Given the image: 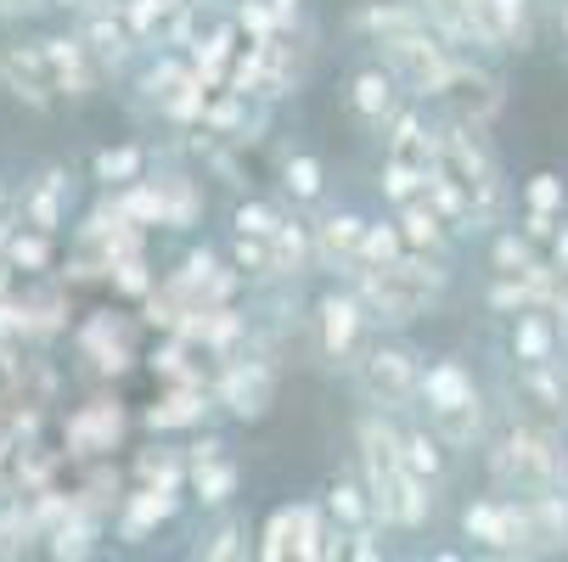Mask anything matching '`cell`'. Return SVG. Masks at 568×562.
Segmentation results:
<instances>
[{
	"instance_id": "obj_52",
	"label": "cell",
	"mask_w": 568,
	"mask_h": 562,
	"mask_svg": "<svg viewBox=\"0 0 568 562\" xmlns=\"http://www.w3.org/2000/svg\"><path fill=\"white\" fill-rule=\"evenodd\" d=\"M557 490L568 495V445H562V456H557Z\"/></svg>"
},
{
	"instance_id": "obj_10",
	"label": "cell",
	"mask_w": 568,
	"mask_h": 562,
	"mask_svg": "<svg viewBox=\"0 0 568 562\" xmlns=\"http://www.w3.org/2000/svg\"><path fill=\"white\" fill-rule=\"evenodd\" d=\"M372 333L377 327H372V315H366V304L355 298L349 282L315 298V344H321V360H327V366L349 371L361 360V349L372 344Z\"/></svg>"
},
{
	"instance_id": "obj_44",
	"label": "cell",
	"mask_w": 568,
	"mask_h": 562,
	"mask_svg": "<svg viewBox=\"0 0 568 562\" xmlns=\"http://www.w3.org/2000/svg\"><path fill=\"white\" fill-rule=\"evenodd\" d=\"M399 254H405L399 225H394V219H366V243H361V265H355V270H366V265H388V259H399Z\"/></svg>"
},
{
	"instance_id": "obj_20",
	"label": "cell",
	"mask_w": 568,
	"mask_h": 562,
	"mask_svg": "<svg viewBox=\"0 0 568 562\" xmlns=\"http://www.w3.org/2000/svg\"><path fill=\"white\" fill-rule=\"evenodd\" d=\"M412 102L399 91V79L383 68V62H366L355 79H349V113H355V124L361 130H372V135H383L388 130V119Z\"/></svg>"
},
{
	"instance_id": "obj_17",
	"label": "cell",
	"mask_w": 568,
	"mask_h": 562,
	"mask_svg": "<svg viewBox=\"0 0 568 562\" xmlns=\"http://www.w3.org/2000/svg\"><path fill=\"white\" fill-rule=\"evenodd\" d=\"M0 91L12 102H23L29 113H51L62 102L51 85V68L40 57V40L34 45H0Z\"/></svg>"
},
{
	"instance_id": "obj_8",
	"label": "cell",
	"mask_w": 568,
	"mask_h": 562,
	"mask_svg": "<svg viewBox=\"0 0 568 562\" xmlns=\"http://www.w3.org/2000/svg\"><path fill=\"white\" fill-rule=\"evenodd\" d=\"M135 91H141V108H152L158 119H170V124H203V108H209V85L192 73L186 57L164 51V57H152L146 73L135 79Z\"/></svg>"
},
{
	"instance_id": "obj_37",
	"label": "cell",
	"mask_w": 568,
	"mask_h": 562,
	"mask_svg": "<svg viewBox=\"0 0 568 562\" xmlns=\"http://www.w3.org/2000/svg\"><path fill=\"white\" fill-rule=\"evenodd\" d=\"M540 259H546V254H535V248L524 243L518 225H496V231H490V270H496V276H529Z\"/></svg>"
},
{
	"instance_id": "obj_38",
	"label": "cell",
	"mask_w": 568,
	"mask_h": 562,
	"mask_svg": "<svg viewBox=\"0 0 568 562\" xmlns=\"http://www.w3.org/2000/svg\"><path fill=\"white\" fill-rule=\"evenodd\" d=\"M321 507H327L344 529H361V523H372V495H366V484H355V478H333L327 484V495H321Z\"/></svg>"
},
{
	"instance_id": "obj_51",
	"label": "cell",
	"mask_w": 568,
	"mask_h": 562,
	"mask_svg": "<svg viewBox=\"0 0 568 562\" xmlns=\"http://www.w3.org/2000/svg\"><path fill=\"white\" fill-rule=\"evenodd\" d=\"M557 7V40H562V51H568V0H551Z\"/></svg>"
},
{
	"instance_id": "obj_6",
	"label": "cell",
	"mask_w": 568,
	"mask_h": 562,
	"mask_svg": "<svg viewBox=\"0 0 568 562\" xmlns=\"http://www.w3.org/2000/svg\"><path fill=\"white\" fill-rule=\"evenodd\" d=\"M428 102L439 108L445 124L490 130V124L501 119V108H507V85H501V73H496V68H484V62H473V57L456 51L450 73L439 79V91H434Z\"/></svg>"
},
{
	"instance_id": "obj_40",
	"label": "cell",
	"mask_w": 568,
	"mask_h": 562,
	"mask_svg": "<svg viewBox=\"0 0 568 562\" xmlns=\"http://www.w3.org/2000/svg\"><path fill=\"white\" fill-rule=\"evenodd\" d=\"M34 540H40V534H34V523H29V507H23V501H0V562L29 556Z\"/></svg>"
},
{
	"instance_id": "obj_22",
	"label": "cell",
	"mask_w": 568,
	"mask_h": 562,
	"mask_svg": "<svg viewBox=\"0 0 568 562\" xmlns=\"http://www.w3.org/2000/svg\"><path fill=\"white\" fill-rule=\"evenodd\" d=\"M562 349H568V338L551 309L507 315V360L513 366H546V360H562Z\"/></svg>"
},
{
	"instance_id": "obj_48",
	"label": "cell",
	"mask_w": 568,
	"mask_h": 562,
	"mask_svg": "<svg viewBox=\"0 0 568 562\" xmlns=\"http://www.w3.org/2000/svg\"><path fill=\"white\" fill-rule=\"evenodd\" d=\"M412 197H423V175L383 164V203H388V208H399V203H412Z\"/></svg>"
},
{
	"instance_id": "obj_33",
	"label": "cell",
	"mask_w": 568,
	"mask_h": 562,
	"mask_svg": "<svg viewBox=\"0 0 568 562\" xmlns=\"http://www.w3.org/2000/svg\"><path fill=\"white\" fill-rule=\"evenodd\" d=\"M141 175H146V146H135V141L102 146V152L91 157V181H97L102 192H119V186H130V181H141Z\"/></svg>"
},
{
	"instance_id": "obj_3",
	"label": "cell",
	"mask_w": 568,
	"mask_h": 562,
	"mask_svg": "<svg viewBox=\"0 0 568 562\" xmlns=\"http://www.w3.org/2000/svg\"><path fill=\"white\" fill-rule=\"evenodd\" d=\"M434 124H439L434 175L473 203L478 231H496L501 214H507V181H501V164H496L490 141H484V130H467V124H445V119H434Z\"/></svg>"
},
{
	"instance_id": "obj_21",
	"label": "cell",
	"mask_w": 568,
	"mask_h": 562,
	"mask_svg": "<svg viewBox=\"0 0 568 562\" xmlns=\"http://www.w3.org/2000/svg\"><path fill=\"white\" fill-rule=\"evenodd\" d=\"M79 40H85V51L97 57L102 79L124 73L130 57H135V34L124 29L119 7H85V12H79Z\"/></svg>"
},
{
	"instance_id": "obj_27",
	"label": "cell",
	"mask_w": 568,
	"mask_h": 562,
	"mask_svg": "<svg viewBox=\"0 0 568 562\" xmlns=\"http://www.w3.org/2000/svg\"><path fill=\"white\" fill-rule=\"evenodd\" d=\"M68 203H73V175L62 170V164H51V170H40V181L23 192V219L34 225V231H62L68 225Z\"/></svg>"
},
{
	"instance_id": "obj_1",
	"label": "cell",
	"mask_w": 568,
	"mask_h": 562,
	"mask_svg": "<svg viewBox=\"0 0 568 562\" xmlns=\"http://www.w3.org/2000/svg\"><path fill=\"white\" fill-rule=\"evenodd\" d=\"M355 445H361V484L372 495V518L383 529H394V534L428 529V518L439 507V490H428L423 478L405 467V456H399V417L366 411L355 422Z\"/></svg>"
},
{
	"instance_id": "obj_5",
	"label": "cell",
	"mask_w": 568,
	"mask_h": 562,
	"mask_svg": "<svg viewBox=\"0 0 568 562\" xmlns=\"http://www.w3.org/2000/svg\"><path fill=\"white\" fill-rule=\"evenodd\" d=\"M349 371H355V388H361V399H366L372 411H388V417L417 411L423 355H417L412 344H399V338H372Z\"/></svg>"
},
{
	"instance_id": "obj_53",
	"label": "cell",
	"mask_w": 568,
	"mask_h": 562,
	"mask_svg": "<svg viewBox=\"0 0 568 562\" xmlns=\"http://www.w3.org/2000/svg\"><path fill=\"white\" fill-rule=\"evenodd\" d=\"M0 219H7V186H0Z\"/></svg>"
},
{
	"instance_id": "obj_49",
	"label": "cell",
	"mask_w": 568,
	"mask_h": 562,
	"mask_svg": "<svg viewBox=\"0 0 568 562\" xmlns=\"http://www.w3.org/2000/svg\"><path fill=\"white\" fill-rule=\"evenodd\" d=\"M557 219H562V214H540V208H524L518 231H524V243H529L535 254H546V248H551V236H557Z\"/></svg>"
},
{
	"instance_id": "obj_9",
	"label": "cell",
	"mask_w": 568,
	"mask_h": 562,
	"mask_svg": "<svg viewBox=\"0 0 568 562\" xmlns=\"http://www.w3.org/2000/svg\"><path fill=\"white\" fill-rule=\"evenodd\" d=\"M377 51H383V68L399 79V91L412 102H428L439 91V79L450 73V62H456V45L434 29H412L399 40H383Z\"/></svg>"
},
{
	"instance_id": "obj_54",
	"label": "cell",
	"mask_w": 568,
	"mask_h": 562,
	"mask_svg": "<svg viewBox=\"0 0 568 562\" xmlns=\"http://www.w3.org/2000/svg\"><path fill=\"white\" fill-rule=\"evenodd\" d=\"M0 411H7V406H0Z\"/></svg>"
},
{
	"instance_id": "obj_4",
	"label": "cell",
	"mask_w": 568,
	"mask_h": 562,
	"mask_svg": "<svg viewBox=\"0 0 568 562\" xmlns=\"http://www.w3.org/2000/svg\"><path fill=\"white\" fill-rule=\"evenodd\" d=\"M490 445V472L501 495H540L557 490V456H562V433L529 422V417H507V428Z\"/></svg>"
},
{
	"instance_id": "obj_23",
	"label": "cell",
	"mask_w": 568,
	"mask_h": 562,
	"mask_svg": "<svg viewBox=\"0 0 568 562\" xmlns=\"http://www.w3.org/2000/svg\"><path fill=\"white\" fill-rule=\"evenodd\" d=\"M467 406H484V388L473 382V371L462 360L423 366V388H417V411L423 417H445V411H467Z\"/></svg>"
},
{
	"instance_id": "obj_13",
	"label": "cell",
	"mask_w": 568,
	"mask_h": 562,
	"mask_svg": "<svg viewBox=\"0 0 568 562\" xmlns=\"http://www.w3.org/2000/svg\"><path fill=\"white\" fill-rule=\"evenodd\" d=\"M467 29L478 51L518 57L535 45V0H467Z\"/></svg>"
},
{
	"instance_id": "obj_47",
	"label": "cell",
	"mask_w": 568,
	"mask_h": 562,
	"mask_svg": "<svg viewBox=\"0 0 568 562\" xmlns=\"http://www.w3.org/2000/svg\"><path fill=\"white\" fill-rule=\"evenodd\" d=\"M276 219H282V208H276V203H265V197H242V203H236V214H231V231L271 236V231H276Z\"/></svg>"
},
{
	"instance_id": "obj_35",
	"label": "cell",
	"mask_w": 568,
	"mask_h": 562,
	"mask_svg": "<svg viewBox=\"0 0 568 562\" xmlns=\"http://www.w3.org/2000/svg\"><path fill=\"white\" fill-rule=\"evenodd\" d=\"M0 259H7L12 270H23V276H45L51 270V259H57V236L51 231H18L12 225V236H7V248H0Z\"/></svg>"
},
{
	"instance_id": "obj_39",
	"label": "cell",
	"mask_w": 568,
	"mask_h": 562,
	"mask_svg": "<svg viewBox=\"0 0 568 562\" xmlns=\"http://www.w3.org/2000/svg\"><path fill=\"white\" fill-rule=\"evenodd\" d=\"M282 192L293 203H315L321 192H327V170H321L315 152H293L287 157V164H282Z\"/></svg>"
},
{
	"instance_id": "obj_16",
	"label": "cell",
	"mask_w": 568,
	"mask_h": 562,
	"mask_svg": "<svg viewBox=\"0 0 568 562\" xmlns=\"http://www.w3.org/2000/svg\"><path fill=\"white\" fill-rule=\"evenodd\" d=\"M236 484H242V467L225 456V439L203 433L197 445H186V490H192V501H197L203 512L231 507Z\"/></svg>"
},
{
	"instance_id": "obj_26",
	"label": "cell",
	"mask_w": 568,
	"mask_h": 562,
	"mask_svg": "<svg viewBox=\"0 0 568 562\" xmlns=\"http://www.w3.org/2000/svg\"><path fill=\"white\" fill-rule=\"evenodd\" d=\"M209 406H214L209 382H170V394L158 399V406H146L141 422H146L152 433H181V428H197V422L209 417Z\"/></svg>"
},
{
	"instance_id": "obj_19",
	"label": "cell",
	"mask_w": 568,
	"mask_h": 562,
	"mask_svg": "<svg viewBox=\"0 0 568 562\" xmlns=\"http://www.w3.org/2000/svg\"><path fill=\"white\" fill-rule=\"evenodd\" d=\"M186 490H158V484H135L130 495H119V507H113V529H119V540H130V545H141V540H152L164 523H175L181 518V501Z\"/></svg>"
},
{
	"instance_id": "obj_30",
	"label": "cell",
	"mask_w": 568,
	"mask_h": 562,
	"mask_svg": "<svg viewBox=\"0 0 568 562\" xmlns=\"http://www.w3.org/2000/svg\"><path fill=\"white\" fill-rule=\"evenodd\" d=\"M271 243V282H298L315 265V243H310V225H298L293 214L276 219V231L265 236Z\"/></svg>"
},
{
	"instance_id": "obj_14",
	"label": "cell",
	"mask_w": 568,
	"mask_h": 562,
	"mask_svg": "<svg viewBox=\"0 0 568 562\" xmlns=\"http://www.w3.org/2000/svg\"><path fill=\"white\" fill-rule=\"evenodd\" d=\"M124 428H130V417H124V406L119 399H91V406H79L73 417H62V456H73V461H108L119 445H124Z\"/></svg>"
},
{
	"instance_id": "obj_18",
	"label": "cell",
	"mask_w": 568,
	"mask_h": 562,
	"mask_svg": "<svg viewBox=\"0 0 568 562\" xmlns=\"http://www.w3.org/2000/svg\"><path fill=\"white\" fill-rule=\"evenodd\" d=\"M40 57H45V68H51V85H57L62 102H85V96H97L102 68H97V57L85 51L79 29H73V34H45V40H40Z\"/></svg>"
},
{
	"instance_id": "obj_25",
	"label": "cell",
	"mask_w": 568,
	"mask_h": 562,
	"mask_svg": "<svg viewBox=\"0 0 568 562\" xmlns=\"http://www.w3.org/2000/svg\"><path fill=\"white\" fill-rule=\"evenodd\" d=\"M45 540V556H57V562H85V556H97V540H102V512H91V507H79V501H68V512L40 534Z\"/></svg>"
},
{
	"instance_id": "obj_12",
	"label": "cell",
	"mask_w": 568,
	"mask_h": 562,
	"mask_svg": "<svg viewBox=\"0 0 568 562\" xmlns=\"http://www.w3.org/2000/svg\"><path fill=\"white\" fill-rule=\"evenodd\" d=\"M513 417H529L551 433L568 428V360L546 366H513Z\"/></svg>"
},
{
	"instance_id": "obj_29",
	"label": "cell",
	"mask_w": 568,
	"mask_h": 562,
	"mask_svg": "<svg viewBox=\"0 0 568 562\" xmlns=\"http://www.w3.org/2000/svg\"><path fill=\"white\" fill-rule=\"evenodd\" d=\"M412 29H428V18H423L417 0H366V7L355 12V34H361L366 45L399 40V34H412Z\"/></svg>"
},
{
	"instance_id": "obj_36",
	"label": "cell",
	"mask_w": 568,
	"mask_h": 562,
	"mask_svg": "<svg viewBox=\"0 0 568 562\" xmlns=\"http://www.w3.org/2000/svg\"><path fill=\"white\" fill-rule=\"evenodd\" d=\"M158 197H164V225L170 231H192L203 219V192L186 175H158Z\"/></svg>"
},
{
	"instance_id": "obj_43",
	"label": "cell",
	"mask_w": 568,
	"mask_h": 562,
	"mask_svg": "<svg viewBox=\"0 0 568 562\" xmlns=\"http://www.w3.org/2000/svg\"><path fill=\"white\" fill-rule=\"evenodd\" d=\"M231 265L242 270V282H271V243L265 236H248V231H231Z\"/></svg>"
},
{
	"instance_id": "obj_41",
	"label": "cell",
	"mask_w": 568,
	"mask_h": 562,
	"mask_svg": "<svg viewBox=\"0 0 568 562\" xmlns=\"http://www.w3.org/2000/svg\"><path fill=\"white\" fill-rule=\"evenodd\" d=\"M423 18L434 34H445L450 45H473V29H467V0H417Z\"/></svg>"
},
{
	"instance_id": "obj_11",
	"label": "cell",
	"mask_w": 568,
	"mask_h": 562,
	"mask_svg": "<svg viewBox=\"0 0 568 562\" xmlns=\"http://www.w3.org/2000/svg\"><path fill=\"white\" fill-rule=\"evenodd\" d=\"M209 394L236 422H265L271 406H276V366L265 355H231L220 366V377L209 382Z\"/></svg>"
},
{
	"instance_id": "obj_28",
	"label": "cell",
	"mask_w": 568,
	"mask_h": 562,
	"mask_svg": "<svg viewBox=\"0 0 568 562\" xmlns=\"http://www.w3.org/2000/svg\"><path fill=\"white\" fill-rule=\"evenodd\" d=\"M394 225H399V243L412 248V254H434V259H450V243H456V231L423 203V197H412V203H399L394 208Z\"/></svg>"
},
{
	"instance_id": "obj_46",
	"label": "cell",
	"mask_w": 568,
	"mask_h": 562,
	"mask_svg": "<svg viewBox=\"0 0 568 562\" xmlns=\"http://www.w3.org/2000/svg\"><path fill=\"white\" fill-rule=\"evenodd\" d=\"M108 282H113V293H124V298H146L152 287H158V276H152V265H146V254H130V259H119L113 270H108Z\"/></svg>"
},
{
	"instance_id": "obj_50",
	"label": "cell",
	"mask_w": 568,
	"mask_h": 562,
	"mask_svg": "<svg viewBox=\"0 0 568 562\" xmlns=\"http://www.w3.org/2000/svg\"><path fill=\"white\" fill-rule=\"evenodd\" d=\"M265 7H271L276 29H287V34H293V23H298V12H304V0H265Z\"/></svg>"
},
{
	"instance_id": "obj_24",
	"label": "cell",
	"mask_w": 568,
	"mask_h": 562,
	"mask_svg": "<svg viewBox=\"0 0 568 562\" xmlns=\"http://www.w3.org/2000/svg\"><path fill=\"white\" fill-rule=\"evenodd\" d=\"M310 243H315V265H327V270L349 276V270L361 265L366 214H355V208H333L321 225H310Z\"/></svg>"
},
{
	"instance_id": "obj_45",
	"label": "cell",
	"mask_w": 568,
	"mask_h": 562,
	"mask_svg": "<svg viewBox=\"0 0 568 562\" xmlns=\"http://www.w3.org/2000/svg\"><path fill=\"white\" fill-rule=\"evenodd\" d=\"M524 208H540V214H562V208H568V181H562V175H551V170L529 175V181H524Z\"/></svg>"
},
{
	"instance_id": "obj_32",
	"label": "cell",
	"mask_w": 568,
	"mask_h": 562,
	"mask_svg": "<svg viewBox=\"0 0 568 562\" xmlns=\"http://www.w3.org/2000/svg\"><path fill=\"white\" fill-rule=\"evenodd\" d=\"M524 501H529V523H535V556H562L568 551V495L540 490Z\"/></svg>"
},
{
	"instance_id": "obj_34",
	"label": "cell",
	"mask_w": 568,
	"mask_h": 562,
	"mask_svg": "<svg viewBox=\"0 0 568 562\" xmlns=\"http://www.w3.org/2000/svg\"><path fill=\"white\" fill-rule=\"evenodd\" d=\"M135 484H158V490H186V450L175 445H146L130 467Z\"/></svg>"
},
{
	"instance_id": "obj_15",
	"label": "cell",
	"mask_w": 568,
	"mask_h": 562,
	"mask_svg": "<svg viewBox=\"0 0 568 562\" xmlns=\"http://www.w3.org/2000/svg\"><path fill=\"white\" fill-rule=\"evenodd\" d=\"M73 349H79V360H85L97 377H124V371L135 366L130 320H124V315H113V309H91L85 320H79Z\"/></svg>"
},
{
	"instance_id": "obj_2",
	"label": "cell",
	"mask_w": 568,
	"mask_h": 562,
	"mask_svg": "<svg viewBox=\"0 0 568 562\" xmlns=\"http://www.w3.org/2000/svg\"><path fill=\"white\" fill-rule=\"evenodd\" d=\"M344 282H349L355 298L366 304V315H372L377 333H405L412 320H423V315L445 298L450 270H445V259H434V254H412V248H405L399 259L349 270Z\"/></svg>"
},
{
	"instance_id": "obj_31",
	"label": "cell",
	"mask_w": 568,
	"mask_h": 562,
	"mask_svg": "<svg viewBox=\"0 0 568 562\" xmlns=\"http://www.w3.org/2000/svg\"><path fill=\"white\" fill-rule=\"evenodd\" d=\"M399 456H405V467H412L428 490H445V478H450V450L439 445V433H434L428 422L399 428Z\"/></svg>"
},
{
	"instance_id": "obj_42",
	"label": "cell",
	"mask_w": 568,
	"mask_h": 562,
	"mask_svg": "<svg viewBox=\"0 0 568 562\" xmlns=\"http://www.w3.org/2000/svg\"><path fill=\"white\" fill-rule=\"evenodd\" d=\"M248 551H254V545H248V523H236V518H225V523L197 545V556H203V562H242Z\"/></svg>"
},
{
	"instance_id": "obj_7",
	"label": "cell",
	"mask_w": 568,
	"mask_h": 562,
	"mask_svg": "<svg viewBox=\"0 0 568 562\" xmlns=\"http://www.w3.org/2000/svg\"><path fill=\"white\" fill-rule=\"evenodd\" d=\"M462 534L467 545L490 556H535V523L524 495H478L462 507Z\"/></svg>"
}]
</instances>
